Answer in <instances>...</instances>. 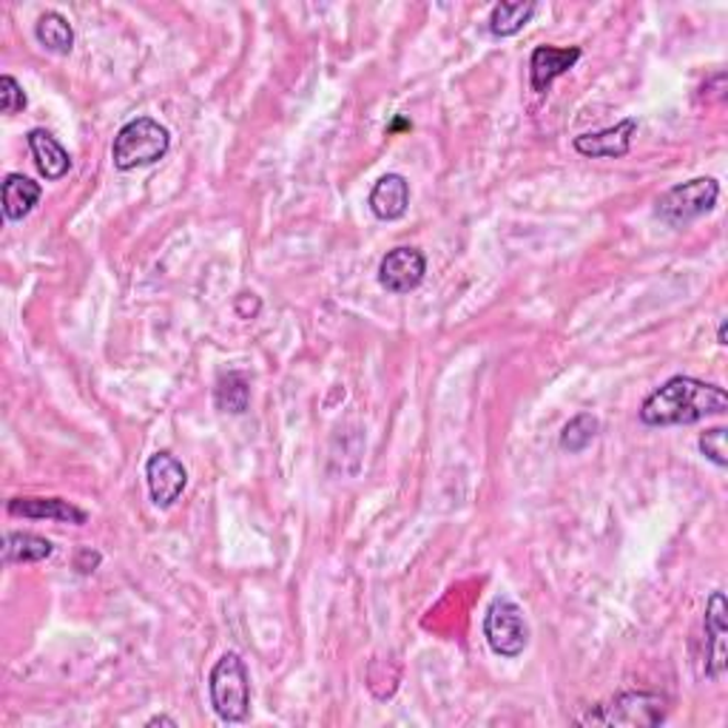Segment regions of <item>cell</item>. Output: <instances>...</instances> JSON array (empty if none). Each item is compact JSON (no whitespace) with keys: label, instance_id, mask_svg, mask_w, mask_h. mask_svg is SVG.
<instances>
[{"label":"cell","instance_id":"cell-1","mask_svg":"<svg viewBox=\"0 0 728 728\" xmlns=\"http://www.w3.org/2000/svg\"><path fill=\"white\" fill-rule=\"evenodd\" d=\"M728 410V393L701 378L674 376L651 393L640 407V421L649 428H674L694 424L708 416H723Z\"/></svg>","mask_w":728,"mask_h":728},{"label":"cell","instance_id":"cell-2","mask_svg":"<svg viewBox=\"0 0 728 728\" xmlns=\"http://www.w3.org/2000/svg\"><path fill=\"white\" fill-rule=\"evenodd\" d=\"M211 706L219 720L242 723L251 712V674H248L246 660L237 651H228L211 669L208 678Z\"/></svg>","mask_w":728,"mask_h":728},{"label":"cell","instance_id":"cell-3","mask_svg":"<svg viewBox=\"0 0 728 728\" xmlns=\"http://www.w3.org/2000/svg\"><path fill=\"white\" fill-rule=\"evenodd\" d=\"M171 134L155 117H137L120 128L114 137L112 157L120 171H134L143 166H155L169 155Z\"/></svg>","mask_w":728,"mask_h":728},{"label":"cell","instance_id":"cell-4","mask_svg":"<svg viewBox=\"0 0 728 728\" xmlns=\"http://www.w3.org/2000/svg\"><path fill=\"white\" fill-rule=\"evenodd\" d=\"M717 196H720V182L712 180V177L680 182L658 200V217L680 228V225L706 217L708 211L717 205Z\"/></svg>","mask_w":728,"mask_h":728},{"label":"cell","instance_id":"cell-5","mask_svg":"<svg viewBox=\"0 0 728 728\" xmlns=\"http://www.w3.org/2000/svg\"><path fill=\"white\" fill-rule=\"evenodd\" d=\"M484 637L501 658H519L530 646V624L524 610L510 598H496L484 615Z\"/></svg>","mask_w":728,"mask_h":728},{"label":"cell","instance_id":"cell-6","mask_svg":"<svg viewBox=\"0 0 728 728\" xmlns=\"http://www.w3.org/2000/svg\"><path fill=\"white\" fill-rule=\"evenodd\" d=\"M666 720V701L660 694L649 692H624L617 694L610 706H598L589 712L581 723H595V726H629L649 728L660 726Z\"/></svg>","mask_w":728,"mask_h":728},{"label":"cell","instance_id":"cell-7","mask_svg":"<svg viewBox=\"0 0 728 728\" xmlns=\"http://www.w3.org/2000/svg\"><path fill=\"white\" fill-rule=\"evenodd\" d=\"M428 260L419 248H393L382 265H378V282L390 294H410L424 282Z\"/></svg>","mask_w":728,"mask_h":728},{"label":"cell","instance_id":"cell-8","mask_svg":"<svg viewBox=\"0 0 728 728\" xmlns=\"http://www.w3.org/2000/svg\"><path fill=\"white\" fill-rule=\"evenodd\" d=\"M146 478L151 501H155L157 507H162V510L174 507V501L182 496L185 484H189V473H185L182 462H177L171 453L151 455L146 464Z\"/></svg>","mask_w":728,"mask_h":728},{"label":"cell","instance_id":"cell-9","mask_svg":"<svg viewBox=\"0 0 728 728\" xmlns=\"http://www.w3.org/2000/svg\"><path fill=\"white\" fill-rule=\"evenodd\" d=\"M635 132H637V120L626 117L624 123H617V126L612 128L575 137V151L583 157H592V160H598V157H601V160H617V157L629 155Z\"/></svg>","mask_w":728,"mask_h":728},{"label":"cell","instance_id":"cell-10","mask_svg":"<svg viewBox=\"0 0 728 728\" xmlns=\"http://www.w3.org/2000/svg\"><path fill=\"white\" fill-rule=\"evenodd\" d=\"M9 515L32 521H60V524L83 526L89 521L86 510L69 504L64 498H12L9 501Z\"/></svg>","mask_w":728,"mask_h":728},{"label":"cell","instance_id":"cell-11","mask_svg":"<svg viewBox=\"0 0 728 728\" xmlns=\"http://www.w3.org/2000/svg\"><path fill=\"white\" fill-rule=\"evenodd\" d=\"M583 52L578 46H569V49H555V46H538L530 57V83H533V91L538 94H546L549 86L560 78V75H567L578 60H581Z\"/></svg>","mask_w":728,"mask_h":728},{"label":"cell","instance_id":"cell-12","mask_svg":"<svg viewBox=\"0 0 728 728\" xmlns=\"http://www.w3.org/2000/svg\"><path fill=\"white\" fill-rule=\"evenodd\" d=\"M726 635H728V606L726 595L715 592L706 606V674L720 678L726 669Z\"/></svg>","mask_w":728,"mask_h":728},{"label":"cell","instance_id":"cell-13","mask_svg":"<svg viewBox=\"0 0 728 728\" xmlns=\"http://www.w3.org/2000/svg\"><path fill=\"white\" fill-rule=\"evenodd\" d=\"M410 205V182L401 174H385L371 191V211L378 219L393 223L407 214Z\"/></svg>","mask_w":728,"mask_h":728},{"label":"cell","instance_id":"cell-14","mask_svg":"<svg viewBox=\"0 0 728 728\" xmlns=\"http://www.w3.org/2000/svg\"><path fill=\"white\" fill-rule=\"evenodd\" d=\"M26 140L29 148H32V157H35L37 169H41V174L46 177V180H60V177L69 174L71 169L69 151H66L49 132L32 128Z\"/></svg>","mask_w":728,"mask_h":728},{"label":"cell","instance_id":"cell-15","mask_svg":"<svg viewBox=\"0 0 728 728\" xmlns=\"http://www.w3.org/2000/svg\"><path fill=\"white\" fill-rule=\"evenodd\" d=\"M41 185L35 180H29L23 174H9L3 180V214L12 223H21L23 217H29L35 205L41 203Z\"/></svg>","mask_w":728,"mask_h":728},{"label":"cell","instance_id":"cell-16","mask_svg":"<svg viewBox=\"0 0 728 728\" xmlns=\"http://www.w3.org/2000/svg\"><path fill=\"white\" fill-rule=\"evenodd\" d=\"M35 37L43 49L55 55H69L75 49V29L60 12H43L35 23Z\"/></svg>","mask_w":728,"mask_h":728},{"label":"cell","instance_id":"cell-17","mask_svg":"<svg viewBox=\"0 0 728 728\" xmlns=\"http://www.w3.org/2000/svg\"><path fill=\"white\" fill-rule=\"evenodd\" d=\"M214 401H217V407L223 413H234V416L246 413L248 405H251V382H248L246 373L239 371L223 373L217 387H214Z\"/></svg>","mask_w":728,"mask_h":728},{"label":"cell","instance_id":"cell-18","mask_svg":"<svg viewBox=\"0 0 728 728\" xmlns=\"http://www.w3.org/2000/svg\"><path fill=\"white\" fill-rule=\"evenodd\" d=\"M52 553H55V544L35 533H7V541H3L7 564H35V560L52 558Z\"/></svg>","mask_w":728,"mask_h":728},{"label":"cell","instance_id":"cell-19","mask_svg":"<svg viewBox=\"0 0 728 728\" xmlns=\"http://www.w3.org/2000/svg\"><path fill=\"white\" fill-rule=\"evenodd\" d=\"M535 9L538 7H535L533 0H526V3H498L490 12V32L496 37L519 35L521 29L533 21Z\"/></svg>","mask_w":728,"mask_h":728},{"label":"cell","instance_id":"cell-20","mask_svg":"<svg viewBox=\"0 0 728 728\" xmlns=\"http://www.w3.org/2000/svg\"><path fill=\"white\" fill-rule=\"evenodd\" d=\"M598 430H601V421L595 416L578 413L560 433V447L567 450V453H583L589 444L595 442Z\"/></svg>","mask_w":728,"mask_h":728},{"label":"cell","instance_id":"cell-21","mask_svg":"<svg viewBox=\"0 0 728 728\" xmlns=\"http://www.w3.org/2000/svg\"><path fill=\"white\" fill-rule=\"evenodd\" d=\"M701 453L706 455L708 462L717 464V467H726L728 464V450H726V428H712L701 435V442H697Z\"/></svg>","mask_w":728,"mask_h":728},{"label":"cell","instance_id":"cell-22","mask_svg":"<svg viewBox=\"0 0 728 728\" xmlns=\"http://www.w3.org/2000/svg\"><path fill=\"white\" fill-rule=\"evenodd\" d=\"M26 91H23V86L18 83V80L12 78V75H3L0 78V105H3V114H18L26 109Z\"/></svg>","mask_w":728,"mask_h":728},{"label":"cell","instance_id":"cell-23","mask_svg":"<svg viewBox=\"0 0 728 728\" xmlns=\"http://www.w3.org/2000/svg\"><path fill=\"white\" fill-rule=\"evenodd\" d=\"M262 302L257 299V294H239L237 296V314L242 316V319H253V316L260 314Z\"/></svg>","mask_w":728,"mask_h":728},{"label":"cell","instance_id":"cell-24","mask_svg":"<svg viewBox=\"0 0 728 728\" xmlns=\"http://www.w3.org/2000/svg\"><path fill=\"white\" fill-rule=\"evenodd\" d=\"M100 560L103 558H100V553H94V549H80L78 558H75V567H78L83 575H89L100 567Z\"/></svg>","mask_w":728,"mask_h":728},{"label":"cell","instance_id":"cell-25","mask_svg":"<svg viewBox=\"0 0 728 728\" xmlns=\"http://www.w3.org/2000/svg\"><path fill=\"white\" fill-rule=\"evenodd\" d=\"M146 726H171V728H177V720H171V717H151Z\"/></svg>","mask_w":728,"mask_h":728},{"label":"cell","instance_id":"cell-26","mask_svg":"<svg viewBox=\"0 0 728 728\" xmlns=\"http://www.w3.org/2000/svg\"><path fill=\"white\" fill-rule=\"evenodd\" d=\"M717 342H720V344H728V342H726V322H720V330H717Z\"/></svg>","mask_w":728,"mask_h":728}]
</instances>
